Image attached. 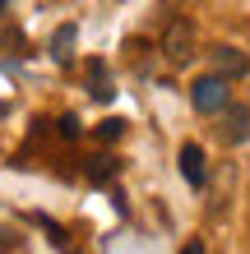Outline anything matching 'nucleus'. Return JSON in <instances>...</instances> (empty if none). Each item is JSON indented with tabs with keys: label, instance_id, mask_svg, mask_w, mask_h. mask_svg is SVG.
<instances>
[{
	"label": "nucleus",
	"instance_id": "7",
	"mask_svg": "<svg viewBox=\"0 0 250 254\" xmlns=\"http://www.w3.org/2000/svg\"><path fill=\"white\" fill-rule=\"evenodd\" d=\"M213 65H218V74H246V56L232 51V47H218L213 51Z\"/></svg>",
	"mask_w": 250,
	"mask_h": 254
},
{
	"label": "nucleus",
	"instance_id": "5",
	"mask_svg": "<svg viewBox=\"0 0 250 254\" xmlns=\"http://www.w3.org/2000/svg\"><path fill=\"white\" fill-rule=\"evenodd\" d=\"M75 37H79V28H75V23H61V28H56V37H51V56H56L61 65L75 61V51H70V47H75Z\"/></svg>",
	"mask_w": 250,
	"mask_h": 254
},
{
	"label": "nucleus",
	"instance_id": "6",
	"mask_svg": "<svg viewBox=\"0 0 250 254\" xmlns=\"http://www.w3.org/2000/svg\"><path fill=\"white\" fill-rule=\"evenodd\" d=\"M116 171H121V162H111L107 153H97V157H88V162H83V176H88L93 185H107Z\"/></svg>",
	"mask_w": 250,
	"mask_h": 254
},
{
	"label": "nucleus",
	"instance_id": "9",
	"mask_svg": "<svg viewBox=\"0 0 250 254\" xmlns=\"http://www.w3.org/2000/svg\"><path fill=\"white\" fill-rule=\"evenodd\" d=\"M121 134H125V121H116V116H111V121H102V125H97V139H102V143H116Z\"/></svg>",
	"mask_w": 250,
	"mask_h": 254
},
{
	"label": "nucleus",
	"instance_id": "4",
	"mask_svg": "<svg viewBox=\"0 0 250 254\" xmlns=\"http://www.w3.org/2000/svg\"><path fill=\"white\" fill-rule=\"evenodd\" d=\"M181 176H185L195 190L204 185V148H199V143H185V148H181Z\"/></svg>",
	"mask_w": 250,
	"mask_h": 254
},
{
	"label": "nucleus",
	"instance_id": "12",
	"mask_svg": "<svg viewBox=\"0 0 250 254\" xmlns=\"http://www.w3.org/2000/svg\"><path fill=\"white\" fill-rule=\"evenodd\" d=\"M181 254H204V245H199V241H190V245H185Z\"/></svg>",
	"mask_w": 250,
	"mask_h": 254
},
{
	"label": "nucleus",
	"instance_id": "8",
	"mask_svg": "<svg viewBox=\"0 0 250 254\" xmlns=\"http://www.w3.org/2000/svg\"><path fill=\"white\" fill-rule=\"evenodd\" d=\"M88 79H93V88H88V93H93L97 102H107V97H111V83H107V65H102V61H88Z\"/></svg>",
	"mask_w": 250,
	"mask_h": 254
},
{
	"label": "nucleus",
	"instance_id": "2",
	"mask_svg": "<svg viewBox=\"0 0 250 254\" xmlns=\"http://www.w3.org/2000/svg\"><path fill=\"white\" fill-rule=\"evenodd\" d=\"M190 37H195V33H190V19H176V23L167 28V37H163L167 61H176V65H181V61H190Z\"/></svg>",
	"mask_w": 250,
	"mask_h": 254
},
{
	"label": "nucleus",
	"instance_id": "3",
	"mask_svg": "<svg viewBox=\"0 0 250 254\" xmlns=\"http://www.w3.org/2000/svg\"><path fill=\"white\" fill-rule=\"evenodd\" d=\"M223 139L227 143H246L250 139V111L246 107H227V116H223Z\"/></svg>",
	"mask_w": 250,
	"mask_h": 254
},
{
	"label": "nucleus",
	"instance_id": "13",
	"mask_svg": "<svg viewBox=\"0 0 250 254\" xmlns=\"http://www.w3.org/2000/svg\"><path fill=\"white\" fill-rule=\"evenodd\" d=\"M0 14H5V0H0Z\"/></svg>",
	"mask_w": 250,
	"mask_h": 254
},
{
	"label": "nucleus",
	"instance_id": "11",
	"mask_svg": "<svg viewBox=\"0 0 250 254\" xmlns=\"http://www.w3.org/2000/svg\"><path fill=\"white\" fill-rule=\"evenodd\" d=\"M14 245H19V236H14V231H0V254H9Z\"/></svg>",
	"mask_w": 250,
	"mask_h": 254
},
{
	"label": "nucleus",
	"instance_id": "1",
	"mask_svg": "<svg viewBox=\"0 0 250 254\" xmlns=\"http://www.w3.org/2000/svg\"><path fill=\"white\" fill-rule=\"evenodd\" d=\"M190 102H195V111L213 116V111H227V79L223 74H204V79L190 83Z\"/></svg>",
	"mask_w": 250,
	"mask_h": 254
},
{
	"label": "nucleus",
	"instance_id": "10",
	"mask_svg": "<svg viewBox=\"0 0 250 254\" xmlns=\"http://www.w3.org/2000/svg\"><path fill=\"white\" fill-rule=\"evenodd\" d=\"M79 134H83V125H79V116H61V139H70V143H75Z\"/></svg>",
	"mask_w": 250,
	"mask_h": 254
}]
</instances>
